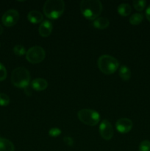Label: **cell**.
Segmentation results:
<instances>
[{
	"instance_id": "9a60e30c",
	"label": "cell",
	"mask_w": 150,
	"mask_h": 151,
	"mask_svg": "<svg viewBox=\"0 0 150 151\" xmlns=\"http://www.w3.org/2000/svg\"><path fill=\"white\" fill-rule=\"evenodd\" d=\"M131 11H132V7L129 4L123 3L119 4L118 7V12L122 16H127L128 15L130 14Z\"/></svg>"
},
{
	"instance_id": "5bb4252c",
	"label": "cell",
	"mask_w": 150,
	"mask_h": 151,
	"mask_svg": "<svg viewBox=\"0 0 150 151\" xmlns=\"http://www.w3.org/2000/svg\"><path fill=\"white\" fill-rule=\"evenodd\" d=\"M110 24L108 19L105 17H99L94 22V26L97 29H104L107 28Z\"/></svg>"
},
{
	"instance_id": "44dd1931",
	"label": "cell",
	"mask_w": 150,
	"mask_h": 151,
	"mask_svg": "<svg viewBox=\"0 0 150 151\" xmlns=\"http://www.w3.org/2000/svg\"><path fill=\"white\" fill-rule=\"evenodd\" d=\"M139 151H150V141L144 140L139 145Z\"/></svg>"
},
{
	"instance_id": "d4e9b609",
	"label": "cell",
	"mask_w": 150,
	"mask_h": 151,
	"mask_svg": "<svg viewBox=\"0 0 150 151\" xmlns=\"http://www.w3.org/2000/svg\"><path fill=\"white\" fill-rule=\"evenodd\" d=\"M146 19H148V21L150 22V5L147 7L146 10Z\"/></svg>"
},
{
	"instance_id": "8992f818",
	"label": "cell",
	"mask_w": 150,
	"mask_h": 151,
	"mask_svg": "<svg viewBox=\"0 0 150 151\" xmlns=\"http://www.w3.org/2000/svg\"><path fill=\"white\" fill-rule=\"evenodd\" d=\"M46 52L40 46H34L29 48L26 52V59L31 63H39L44 60Z\"/></svg>"
},
{
	"instance_id": "2e32d148",
	"label": "cell",
	"mask_w": 150,
	"mask_h": 151,
	"mask_svg": "<svg viewBox=\"0 0 150 151\" xmlns=\"http://www.w3.org/2000/svg\"><path fill=\"white\" fill-rule=\"evenodd\" d=\"M119 76L124 81H128L131 78V71L127 66H121L119 69Z\"/></svg>"
},
{
	"instance_id": "7a4b0ae2",
	"label": "cell",
	"mask_w": 150,
	"mask_h": 151,
	"mask_svg": "<svg viewBox=\"0 0 150 151\" xmlns=\"http://www.w3.org/2000/svg\"><path fill=\"white\" fill-rule=\"evenodd\" d=\"M64 10L65 2L63 0H48L44 3V13L49 19H58Z\"/></svg>"
},
{
	"instance_id": "e0dca14e",
	"label": "cell",
	"mask_w": 150,
	"mask_h": 151,
	"mask_svg": "<svg viewBox=\"0 0 150 151\" xmlns=\"http://www.w3.org/2000/svg\"><path fill=\"white\" fill-rule=\"evenodd\" d=\"M143 19H144V16L141 13H137L132 15L129 18V23L132 25H138L142 22Z\"/></svg>"
},
{
	"instance_id": "603a6c76",
	"label": "cell",
	"mask_w": 150,
	"mask_h": 151,
	"mask_svg": "<svg viewBox=\"0 0 150 151\" xmlns=\"http://www.w3.org/2000/svg\"><path fill=\"white\" fill-rule=\"evenodd\" d=\"M7 75V69L4 67V65L0 63V81H2L6 79Z\"/></svg>"
},
{
	"instance_id": "5b68a950",
	"label": "cell",
	"mask_w": 150,
	"mask_h": 151,
	"mask_svg": "<svg viewBox=\"0 0 150 151\" xmlns=\"http://www.w3.org/2000/svg\"><path fill=\"white\" fill-rule=\"evenodd\" d=\"M77 116L82 123L91 126L97 125L100 120L99 114L92 109H82L78 111Z\"/></svg>"
},
{
	"instance_id": "ffe728a7",
	"label": "cell",
	"mask_w": 150,
	"mask_h": 151,
	"mask_svg": "<svg viewBox=\"0 0 150 151\" xmlns=\"http://www.w3.org/2000/svg\"><path fill=\"white\" fill-rule=\"evenodd\" d=\"M10 103V97L4 93H0V106H6Z\"/></svg>"
},
{
	"instance_id": "4fadbf2b",
	"label": "cell",
	"mask_w": 150,
	"mask_h": 151,
	"mask_svg": "<svg viewBox=\"0 0 150 151\" xmlns=\"http://www.w3.org/2000/svg\"><path fill=\"white\" fill-rule=\"evenodd\" d=\"M0 151H15L14 145L7 139L0 138Z\"/></svg>"
},
{
	"instance_id": "8fae6325",
	"label": "cell",
	"mask_w": 150,
	"mask_h": 151,
	"mask_svg": "<svg viewBox=\"0 0 150 151\" xmlns=\"http://www.w3.org/2000/svg\"><path fill=\"white\" fill-rule=\"evenodd\" d=\"M27 19L32 24L41 23L44 20V16L38 10H32L28 13Z\"/></svg>"
},
{
	"instance_id": "30bf717a",
	"label": "cell",
	"mask_w": 150,
	"mask_h": 151,
	"mask_svg": "<svg viewBox=\"0 0 150 151\" xmlns=\"http://www.w3.org/2000/svg\"><path fill=\"white\" fill-rule=\"evenodd\" d=\"M52 24L49 21L45 20L40 24L38 32L42 37H48L52 32Z\"/></svg>"
},
{
	"instance_id": "ba28073f",
	"label": "cell",
	"mask_w": 150,
	"mask_h": 151,
	"mask_svg": "<svg viewBox=\"0 0 150 151\" xmlns=\"http://www.w3.org/2000/svg\"><path fill=\"white\" fill-rule=\"evenodd\" d=\"M99 133L104 140L111 139L113 136V128L111 123L107 119H104L99 125Z\"/></svg>"
},
{
	"instance_id": "7c38bea8",
	"label": "cell",
	"mask_w": 150,
	"mask_h": 151,
	"mask_svg": "<svg viewBox=\"0 0 150 151\" xmlns=\"http://www.w3.org/2000/svg\"><path fill=\"white\" fill-rule=\"evenodd\" d=\"M48 86V83L44 78H36L32 82V87L36 91H44Z\"/></svg>"
},
{
	"instance_id": "277c9868",
	"label": "cell",
	"mask_w": 150,
	"mask_h": 151,
	"mask_svg": "<svg viewBox=\"0 0 150 151\" xmlns=\"http://www.w3.org/2000/svg\"><path fill=\"white\" fill-rule=\"evenodd\" d=\"M97 64L100 71L105 75L113 74L119 66V63L117 59L109 55H103L100 56L98 59Z\"/></svg>"
},
{
	"instance_id": "484cf974",
	"label": "cell",
	"mask_w": 150,
	"mask_h": 151,
	"mask_svg": "<svg viewBox=\"0 0 150 151\" xmlns=\"http://www.w3.org/2000/svg\"><path fill=\"white\" fill-rule=\"evenodd\" d=\"M2 32H3V27H1V25H0V35L2 34Z\"/></svg>"
},
{
	"instance_id": "ac0fdd59",
	"label": "cell",
	"mask_w": 150,
	"mask_h": 151,
	"mask_svg": "<svg viewBox=\"0 0 150 151\" xmlns=\"http://www.w3.org/2000/svg\"><path fill=\"white\" fill-rule=\"evenodd\" d=\"M132 4H133L135 10H138V11H142L145 8L146 1H144V0H135V1H133Z\"/></svg>"
},
{
	"instance_id": "9c48e42d",
	"label": "cell",
	"mask_w": 150,
	"mask_h": 151,
	"mask_svg": "<svg viewBox=\"0 0 150 151\" xmlns=\"http://www.w3.org/2000/svg\"><path fill=\"white\" fill-rule=\"evenodd\" d=\"M116 129L121 134H126L132 130L133 123L131 119L128 118H120L116 123Z\"/></svg>"
},
{
	"instance_id": "52a82bcc",
	"label": "cell",
	"mask_w": 150,
	"mask_h": 151,
	"mask_svg": "<svg viewBox=\"0 0 150 151\" xmlns=\"http://www.w3.org/2000/svg\"><path fill=\"white\" fill-rule=\"evenodd\" d=\"M19 19V12L14 9H11L3 14L1 17V22L2 24L6 27H12L14 26L18 22Z\"/></svg>"
},
{
	"instance_id": "3957f363",
	"label": "cell",
	"mask_w": 150,
	"mask_h": 151,
	"mask_svg": "<svg viewBox=\"0 0 150 151\" xmlns=\"http://www.w3.org/2000/svg\"><path fill=\"white\" fill-rule=\"evenodd\" d=\"M11 82L18 88H26L30 82V74L24 67H18L12 72Z\"/></svg>"
},
{
	"instance_id": "7402d4cb",
	"label": "cell",
	"mask_w": 150,
	"mask_h": 151,
	"mask_svg": "<svg viewBox=\"0 0 150 151\" xmlns=\"http://www.w3.org/2000/svg\"><path fill=\"white\" fill-rule=\"evenodd\" d=\"M61 134V130L58 128H53L49 131V135L51 137H57Z\"/></svg>"
},
{
	"instance_id": "d6986e66",
	"label": "cell",
	"mask_w": 150,
	"mask_h": 151,
	"mask_svg": "<svg viewBox=\"0 0 150 151\" xmlns=\"http://www.w3.org/2000/svg\"><path fill=\"white\" fill-rule=\"evenodd\" d=\"M13 52L16 55L19 56H21L23 55L26 54V50L25 48L22 45H16L13 48Z\"/></svg>"
},
{
	"instance_id": "6da1fadb",
	"label": "cell",
	"mask_w": 150,
	"mask_h": 151,
	"mask_svg": "<svg viewBox=\"0 0 150 151\" xmlns=\"http://www.w3.org/2000/svg\"><path fill=\"white\" fill-rule=\"evenodd\" d=\"M80 11L85 19L95 20L102 11V4L99 0H82L80 2Z\"/></svg>"
},
{
	"instance_id": "cb8c5ba5",
	"label": "cell",
	"mask_w": 150,
	"mask_h": 151,
	"mask_svg": "<svg viewBox=\"0 0 150 151\" xmlns=\"http://www.w3.org/2000/svg\"><path fill=\"white\" fill-rule=\"evenodd\" d=\"M63 142H65V144L67 145L68 146H70V147L74 145L73 139L70 137H65L63 138Z\"/></svg>"
}]
</instances>
